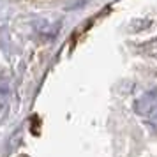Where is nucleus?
<instances>
[{"label": "nucleus", "instance_id": "f257e3e1", "mask_svg": "<svg viewBox=\"0 0 157 157\" xmlns=\"http://www.w3.org/2000/svg\"><path fill=\"white\" fill-rule=\"evenodd\" d=\"M155 108H157V88L147 92L143 97H140V101H136V104H134L136 113L145 115V117H148Z\"/></svg>", "mask_w": 157, "mask_h": 157}, {"label": "nucleus", "instance_id": "f03ea898", "mask_svg": "<svg viewBox=\"0 0 157 157\" xmlns=\"http://www.w3.org/2000/svg\"><path fill=\"white\" fill-rule=\"evenodd\" d=\"M148 122L152 124V127H154V131H157V108L152 111V113L148 115Z\"/></svg>", "mask_w": 157, "mask_h": 157}]
</instances>
